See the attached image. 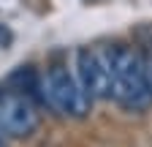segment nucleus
Here are the masks:
<instances>
[{
    "instance_id": "3",
    "label": "nucleus",
    "mask_w": 152,
    "mask_h": 147,
    "mask_svg": "<svg viewBox=\"0 0 152 147\" xmlns=\"http://www.w3.org/2000/svg\"><path fill=\"white\" fill-rule=\"evenodd\" d=\"M73 76L90 101H111L114 96V46H82L73 52Z\"/></svg>"
},
{
    "instance_id": "2",
    "label": "nucleus",
    "mask_w": 152,
    "mask_h": 147,
    "mask_svg": "<svg viewBox=\"0 0 152 147\" xmlns=\"http://www.w3.org/2000/svg\"><path fill=\"white\" fill-rule=\"evenodd\" d=\"M128 112H144L152 104V90L144 71V54L133 46L114 44V96Z\"/></svg>"
},
{
    "instance_id": "5",
    "label": "nucleus",
    "mask_w": 152,
    "mask_h": 147,
    "mask_svg": "<svg viewBox=\"0 0 152 147\" xmlns=\"http://www.w3.org/2000/svg\"><path fill=\"white\" fill-rule=\"evenodd\" d=\"M0 147H6V142H0Z\"/></svg>"
},
{
    "instance_id": "4",
    "label": "nucleus",
    "mask_w": 152,
    "mask_h": 147,
    "mask_svg": "<svg viewBox=\"0 0 152 147\" xmlns=\"http://www.w3.org/2000/svg\"><path fill=\"white\" fill-rule=\"evenodd\" d=\"M38 128V112L22 90L0 87V134L6 139L30 136Z\"/></svg>"
},
{
    "instance_id": "1",
    "label": "nucleus",
    "mask_w": 152,
    "mask_h": 147,
    "mask_svg": "<svg viewBox=\"0 0 152 147\" xmlns=\"http://www.w3.org/2000/svg\"><path fill=\"white\" fill-rule=\"evenodd\" d=\"M35 98L49 112L63 117H87L92 101L84 96L73 76V68L68 65H49L35 79Z\"/></svg>"
}]
</instances>
